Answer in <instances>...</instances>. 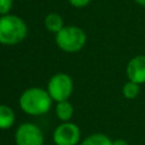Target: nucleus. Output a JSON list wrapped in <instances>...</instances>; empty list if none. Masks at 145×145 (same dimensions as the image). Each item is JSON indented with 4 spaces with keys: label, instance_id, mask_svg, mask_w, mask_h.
<instances>
[{
    "label": "nucleus",
    "instance_id": "nucleus-1",
    "mask_svg": "<svg viewBox=\"0 0 145 145\" xmlns=\"http://www.w3.org/2000/svg\"><path fill=\"white\" fill-rule=\"evenodd\" d=\"M52 99L48 91L42 87H29L25 89L18 100L22 111L29 116H42L50 111Z\"/></svg>",
    "mask_w": 145,
    "mask_h": 145
},
{
    "label": "nucleus",
    "instance_id": "nucleus-2",
    "mask_svg": "<svg viewBox=\"0 0 145 145\" xmlns=\"http://www.w3.org/2000/svg\"><path fill=\"white\" fill-rule=\"evenodd\" d=\"M26 35L27 26L20 17L9 14L0 17V44H18L26 37Z\"/></svg>",
    "mask_w": 145,
    "mask_h": 145
},
{
    "label": "nucleus",
    "instance_id": "nucleus-3",
    "mask_svg": "<svg viewBox=\"0 0 145 145\" xmlns=\"http://www.w3.org/2000/svg\"><path fill=\"white\" fill-rule=\"evenodd\" d=\"M56 43L65 52H78L86 43V34L77 26H63L56 34Z\"/></svg>",
    "mask_w": 145,
    "mask_h": 145
},
{
    "label": "nucleus",
    "instance_id": "nucleus-4",
    "mask_svg": "<svg viewBox=\"0 0 145 145\" xmlns=\"http://www.w3.org/2000/svg\"><path fill=\"white\" fill-rule=\"evenodd\" d=\"M46 91L53 101H67L74 91L72 78L65 72L54 74L48 82Z\"/></svg>",
    "mask_w": 145,
    "mask_h": 145
},
{
    "label": "nucleus",
    "instance_id": "nucleus-5",
    "mask_svg": "<svg viewBox=\"0 0 145 145\" xmlns=\"http://www.w3.org/2000/svg\"><path fill=\"white\" fill-rule=\"evenodd\" d=\"M16 145H43L44 136L39 126L33 122L19 125L15 131Z\"/></svg>",
    "mask_w": 145,
    "mask_h": 145
},
{
    "label": "nucleus",
    "instance_id": "nucleus-6",
    "mask_svg": "<svg viewBox=\"0 0 145 145\" xmlns=\"http://www.w3.org/2000/svg\"><path fill=\"white\" fill-rule=\"evenodd\" d=\"M52 139L56 145H77L80 140V129L74 122H62L54 129Z\"/></svg>",
    "mask_w": 145,
    "mask_h": 145
},
{
    "label": "nucleus",
    "instance_id": "nucleus-7",
    "mask_svg": "<svg viewBox=\"0 0 145 145\" xmlns=\"http://www.w3.org/2000/svg\"><path fill=\"white\" fill-rule=\"evenodd\" d=\"M126 75L128 80L139 85L145 83V56L138 54L131 58L126 67Z\"/></svg>",
    "mask_w": 145,
    "mask_h": 145
},
{
    "label": "nucleus",
    "instance_id": "nucleus-8",
    "mask_svg": "<svg viewBox=\"0 0 145 145\" xmlns=\"http://www.w3.org/2000/svg\"><path fill=\"white\" fill-rule=\"evenodd\" d=\"M15 123V112L6 104H0V129L6 130Z\"/></svg>",
    "mask_w": 145,
    "mask_h": 145
},
{
    "label": "nucleus",
    "instance_id": "nucleus-9",
    "mask_svg": "<svg viewBox=\"0 0 145 145\" xmlns=\"http://www.w3.org/2000/svg\"><path fill=\"white\" fill-rule=\"evenodd\" d=\"M56 114L58 117L59 120H61L62 122H67L71 119L72 114H74V106L72 104L67 100V101H61V102H57L56 105Z\"/></svg>",
    "mask_w": 145,
    "mask_h": 145
},
{
    "label": "nucleus",
    "instance_id": "nucleus-10",
    "mask_svg": "<svg viewBox=\"0 0 145 145\" xmlns=\"http://www.w3.org/2000/svg\"><path fill=\"white\" fill-rule=\"evenodd\" d=\"M44 25H45V28L48 31L57 34L59 31H61L63 28V19L60 15L51 12L45 17Z\"/></svg>",
    "mask_w": 145,
    "mask_h": 145
},
{
    "label": "nucleus",
    "instance_id": "nucleus-11",
    "mask_svg": "<svg viewBox=\"0 0 145 145\" xmlns=\"http://www.w3.org/2000/svg\"><path fill=\"white\" fill-rule=\"evenodd\" d=\"M80 145H113V140L102 133H95L87 136Z\"/></svg>",
    "mask_w": 145,
    "mask_h": 145
},
{
    "label": "nucleus",
    "instance_id": "nucleus-12",
    "mask_svg": "<svg viewBox=\"0 0 145 145\" xmlns=\"http://www.w3.org/2000/svg\"><path fill=\"white\" fill-rule=\"evenodd\" d=\"M140 92V85L134 82H126L122 86V95L128 100H134L138 96Z\"/></svg>",
    "mask_w": 145,
    "mask_h": 145
},
{
    "label": "nucleus",
    "instance_id": "nucleus-13",
    "mask_svg": "<svg viewBox=\"0 0 145 145\" xmlns=\"http://www.w3.org/2000/svg\"><path fill=\"white\" fill-rule=\"evenodd\" d=\"M12 7V0H0V15H8Z\"/></svg>",
    "mask_w": 145,
    "mask_h": 145
},
{
    "label": "nucleus",
    "instance_id": "nucleus-14",
    "mask_svg": "<svg viewBox=\"0 0 145 145\" xmlns=\"http://www.w3.org/2000/svg\"><path fill=\"white\" fill-rule=\"evenodd\" d=\"M68 1H69V3H70L71 6H74V7H76V8L86 7V6L91 2V0H68Z\"/></svg>",
    "mask_w": 145,
    "mask_h": 145
},
{
    "label": "nucleus",
    "instance_id": "nucleus-15",
    "mask_svg": "<svg viewBox=\"0 0 145 145\" xmlns=\"http://www.w3.org/2000/svg\"><path fill=\"white\" fill-rule=\"evenodd\" d=\"M113 145H128V143L122 138H118L113 140Z\"/></svg>",
    "mask_w": 145,
    "mask_h": 145
},
{
    "label": "nucleus",
    "instance_id": "nucleus-16",
    "mask_svg": "<svg viewBox=\"0 0 145 145\" xmlns=\"http://www.w3.org/2000/svg\"><path fill=\"white\" fill-rule=\"evenodd\" d=\"M136 3H138L139 6H142V7H145V0H134Z\"/></svg>",
    "mask_w": 145,
    "mask_h": 145
}]
</instances>
